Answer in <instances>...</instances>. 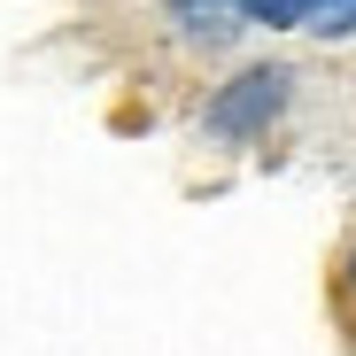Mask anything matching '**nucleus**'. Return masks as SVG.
Returning <instances> with one entry per match:
<instances>
[{
  "label": "nucleus",
  "instance_id": "nucleus-1",
  "mask_svg": "<svg viewBox=\"0 0 356 356\" xmlns=\"http://www.w3.org/2000/svg\"><path fill=\"white\" fill-rule=\"evenodd\" d=\"M279 101H286V70H248L241 86H232V93L209 108V124H217L225 140H248V132L264 124V116H271Z\"/></svg>",
  "mask_w": 356,
  "mask_h": 356
},
{
  "label": "nucleus",
  "instance_id": "nucleus-2",
  "mask_svg": "<svg viewBox=\"0 0 356 356\" xmlns=\"http://www.w3.org/2000/svg\"><path fill=\"white\" fill-rule=\"evenodd\" d=\"M318 8H325V0H248L256 24H310Z\"/></svg>",
  "mask_w": 356,
  "mask_h": 356
},
{
  "label": "nucleus",
  "instance_id": "nucleus-3",
  "mask_svg": "<svg viewBox=\"0 0 356 356\" xmlns=\"http://www.w3.org/2000/svg\"><path fill=\"white\" fill-rule=\"evenodd\" d=\"M356 24V0H325V8L310 16V31H348Z\"/></svg>",
  "mask_w": 356,
  "mask_h": 356
}]
</instances>
